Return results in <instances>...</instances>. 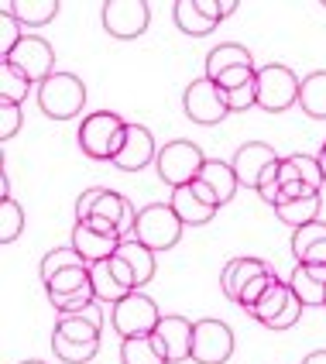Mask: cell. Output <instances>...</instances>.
<instances>
[{
  "label": "cell",
  "instance_id": "obj_1",
  "mask_svg": "<svg viewBox=\"0 0 326 364\" xmlns=\"http://www.w3.org/2000/svg\"><path fill=\"white\" fill-rule=\"evenodd\" d=\"M100 326L103 316L97 313V306L89 313L59 316L52 330V354L62 364H89L100 350Z\"/></svg>",
  "mask_w": 326,
  "mask_h": 364
},
{
  "label": "cell",
  "instance_id": "obj_2",
  "mask_svg": "<svg viewBox=\"0 0 326 364\" xmlns=\"http://www.w3.org/2000/svg\"><path fill=\"white\" fill-rule=\"evenodd\" d=\"M127 124L114 110H97L80 121V148L86 159L93 162H114L121 155L124 138H127Z\"/></svg>",
  "mask_w": 326,
  "mask_h": 364
},
{
  "label": "cell",
  "instance_id": "obj_3",
  "mask_svg": "<svg viewBox=\"0 0 326 364\" xmlns=\"http://www.w3.org/2000/svg\"><path fill=\"white\" fill-rule=\"evenodd\" d=\"M89 217H100V220L114 223L117 234H121V241H131V237H134L138 210H134V203L127 200L124 193L103 189V186L86 189L80 200H76V220H89Z\"/></svg>",
  "mask_w": 326,
  "mask_h": 364
},
{
  "label": "cell",
  "instance_id": "obj_4",
  "mask_svg": "<svg viewBox=\"0 0 326 364\" xmlns=\"http://www.w3.org/2000/svg\"><path fill=\"white\" fill-rule=\"evenodd\" d=\"M183 230H185V223L179 220V213L168 203H148V206L138 210L134 241H141L155 255H162V251H172L175 244L183 241Z\"/></svg>",
  "mask_w": 326,
  "mask_h": 364
},
{
  "label": "cell",
  "instance_id": "obj_5",
  "mask_svg": "<svg viewBox=\"0 0 326 364\" xmlns=\"http://www.w3.org/2000/svg\"><path fill=\"white\" fill-rule=\"evenodd\" d=\"M38 107L48 121H72L86 107V86L76 73H55L38 86Z\"/></svg>",
  "mask_w": 326,
  "mask_h": 364
},
{
  "label": "cell",
  "instance_id": "obj_6",
  "mask_svg": "<svg viewBox=\"0 0 326 364\" xmlns=\"http://www.w3.org/2000/svg\"><path fill=\"white\" fill-rule=\"evenodd\" d=\"M206 165V155L200 144L192 141H168L165 148H158V159H155V168H158V179L168 182L172 189L179 186H189V182L200 179Z\"/></svg>",
  "mask_w": 326,
  "mask_h": 364
},
{
  "label": "cell",
  "instance_id": "obj_7",
  "mask_svg": "<svg viewBox=\"0 0 326 364\" xmlns=\"http://www.w3.org/2000/svg\"><path fill=\"white\" fill-rule=\"evenodd\" d=\"M303 80H295V73L282 62H268L258 69V107L265 114H282L288 107L299 103Z\"/></svg>",
  "mask_w": 326,
  "mask_h": 364
},
{
  "label": "cell",
  "instance_id": "obj_8",
  "mask_svg": "<svg viewBox=\"0 0 326 364\" xmlns=\"http://www.w3.org/2000/svg\"><path fill=\"white\" fill-rule=\"evenodd\" d=\"M158 303L144 292H131L127 299H121L117 306H110V326L117 330V337L127 341V337H148L158 330Z\"/></svg>",
  "mask_w": 326,
  "mask_h": 364
},
{
  "label": "cell",
  "instance_id": "obj_9",
  "mask_svg": "<svg viewBox=\"0 0 326 364\" xmlns=\"http://www.w3.org/2000/svg\"><path fill=\"white\" fill-rule=\"evenodd\" d=\"M183 110H185V117L192 124H200V127H217V124L227 121V114H230L227 93L213 80H206V76H200V80H192L185 86Z\"/></svg>",
  "mask_w": 326,
  "mask_h": 364
},
{
  "label": "cell",
  "instance_id": "obj_10",
  "mask_svg": "<svg viewBox=\"0 0 326 364\" xmlns=\"http://www.w3.org/2000/svg\"><path fill=\"white\" fill-rule=\"evenodd\" d=\"M100 21L110 38H141L151 24V4H144V0H107L100 7Z\"/></svg>",
  "mask_w": 326,
  "mask_h": 364
},
{
  "label": "cell",
  "instance_id": "obj_11",
  "mask_svg": "<svg viewBox=\"0 0 326 364\" xmlns=\"http://www.w3.org/2000/svg\"><path fill=\"white\" fill-rule=\"evenodd\" d=\"M72 247L86 264L103 262V258H114L117 247H121V234L114 223L100 220V217H89V220H76L72 227Z\"/></svg>",
  "mask_w": 326,
  "mask_h": 364
},
{
  "label": "cell",
  "instance_id": "obj_12",
  "mask_svg": "<svg viewBox=\"0 0 326 364\" xmlns=\"http://www.w3.org/2000/svg\"><path fill=\"white\" fill-rule=\"evenodd\" d=\"M89 282H93V292H97V303H107V306H117L121 299H127L131 292H138L134 272H131L127 262L117 258V255L89 264Z\"/></svg>",
  "mask_w": 326,
  "mask_h": 364
},
{
  "label": "cell",
  "instance_id": "obj_13",
  "mask_svg": "<svg viewBox=\"0 0 326 364\" xmlns=\"http://www.w3.org/2000/svg\"><path fill=\"white\" fill-rule=\"evenodd\" d=\"M234 330L224 323V320H196L192 326V361L196 364H227L234 358Z\"/></svg>",
  "mask_w": 326,
  "mask_h": 364
},
{
  "label": "cell",
  "instance_id": "obj_14",
  "mask_svg": "<svg viewBox=\"0 0 326 364\" xmlns=\"http://www.w3.org/2000/svg\"><path fill=\"white\" fill-rule=\"evenodd\" d=\"M168 206L179 213V220H183L185 227H203V223H210L217 217L220 200H217V193H213L203 179H196V182H189V186L172 189Z\"/></svg>",
  "mask_w": 326,
  "mask_h": 364
},
{
  "label": "cell",
  "instance_id": "obj_15",
  "mask_svg": "<svg viewBox=\"0 0 326 364\" xmlns=\"http://www.w3.org/2000/svg\"><path fill=\"white\" fill-rule=\"evenodd\" d=\"M278 151L265 141H247L241 144L237 151H234V159H230V168H234V176L237 182L244 186V189H258V182L265 179V172L271 165H278Z\"/></svg>",
  "mask_w": 326,
  "mask_h": 364
},
{
  "label": "cell",
  "instance_id": "obj_16",
  "mask_svg": "<svg viewBox=\"0 0 326 364\" xmlns=\"http://www.w3.org/2000/svg\"><path fill=\"white\" fill-rule=\"evenodd\" d=\"M7 62H14L35 86H41L48 76H55V52H52V45L45 38H38V35H24L21 45L14 48V55Z\"/></svg>",
  "mask_w": 326,
  "mask_h": 364
},
{
  "label": "cell",
  "instance_id": "obj_17",
  "mask_svg": "<svg viewBox=\"0 0 326 364\" xmlns=\"http://www.w3.org/2000/svg\"><path fill=\"white\" fill-rule=\"evenodd\" d=\"M192 320H185L179 313H165L162 320H158V330H155V337H158V344L165 350V361L168 364H185L192 361Z\"/></svg>",
  "mask_w": 326,
  "mask_h": 364
},
{
  "label": "cell",
  "instance_id": "obj_18",
  "mask_svg": "<svg viewBox=\"0 0 326 364\" xmlns=\"http://www.w3.org/2000/svg\"><path fill=\"white\" fill-rule=\"evenodd\" d=\"M155 159H158V151H155L151 131L144 124H127V138H124V148H121V155L114 159V165L121 172H141Z\"/></svg>",
  "mask_w": 326,
  "mask_h": 364
},
{
  "label": "cell",
  "instance_id": "obj_19",
  "mask_svg": "<svg viewBox=\"0 0 326 364\" xmlns=\"http://www.w3.org/2000/svg\"><path fill=\"white\" fill-rule=\"evenodd\" d=\"M288 289L303 306H326V264H295Z\"/></svg>",
  "mask_w": 326,
  "mask_h": 364
},
{
  "label": "cell",
  "instance_id": "obj_20",
  "mask_svg": "<svg viewBox=\"0 0 326 364\" xmlns=\"http://www.w3.org/2000/svg\"><path fill=\"white\" fill-rule=\"evenodd\" d=\"M268 272H275V268H271L265 258H251V255H244V258H230L227 268H224V275H220L224 296L230 299V303H237V299H241V289H244L251 279L268 275Z\"/></svg>",
  "mask_w": 326,
  "mask_h": 364
},
{
  "label": "cell",
  "instance_id": "obj_21",
  "mask_svg": "<svg viewBox=\"0 0 326 364\" xmlns=\"http://www.w3.org/2000/svg\"><path fill=\"white\" fill-rule=\"evenodd\" d=\"M292 255L295 264H326V223H306L292 230Z\"/></svg>",
  "mask_w": 326,
  "mask_h": 364
},
{
  "label": "cell",
  "instance_id": "obj_22",
  "mask_svg": "<svg viewBox=\"0 0 326 364\" xmlns=\"http://www.w3.org/2000/svg\"><path fill=\"white\" fill-rule=\"evenodd\" d=\"M117 258H124L127 262V268L134 272V282H138V292H141L144 285L155 279V272H158V255L151 251V247H144L141 241H121V247H117Z\"/></svg>",
  "mask_w": 326,
  "mask_h": 364
},
{
  "label": "cell",
  "instance_id": "obj_23",
  "mask_svg": "<svg viewBox=\"0 0 326 364\" xmlns=\"http://www.w3.org/2000/svg\"><path fill=\"white\" fill-rule=\"evenodd\" d=\"M320 193H313V196H295V200H282L275 206V217L292 227V230H299V227H306V223H316L320 220Z\"/></svg>",
  "mask_w": 326,
  "mask_h": 364
},
{
  "label": "cell",
  "instance_id": "obj_24",
  "mask_svg": "<svg viewBox=\"0 0 326 364\" xmlns=\"http://www.w3.org/2000/svg\"><path fill=\"white\" fill-rule=\"evenodd\" d=\"M237 65H254L251 59V52H247L244 45H237V41H224V45H217L210 55H206V80H217V76H224L227 69H237Z\"/></svg>",
  "mask_w": 326,
  "mask_h": 364
},
{
  "label": "cell",
  "instance_id": "obj_25",
  "mask_svg": "<svg viewBox=\"0 0 326 364\" xmlns=\"http://www.w3.org/2000/svg\"><path fill=\"white\" fill-rule=\"evenodd\" d=\"M288 299H292V289H288V282H282V279L275 275V279H271V285L265 289V296H261V299L254 303V309H251L247 316L268 326V323H271V320H275V316H278V313H282V309L288 306Z\"/></svg>",
  "mask_w": 326,
  "mask_h": 364
},
{
  "label": "cell",
  "instance_id": "obj_26",
  "mask_svg": "<svg viewBox=\"0 0 326 364\" xmlns=\"http://www.w3.org/2000/svg\"><path fill=\"white\" fill-rule=\"evenodd\" d=\"M200 179H203L213 193H217L220 206L234 200V193H237V186H241V182H237V176H234V168H230V162H220V159H206Z\"/></svg>",
  "mask_w": 326,
  "mask_h": 364
},
{
  "label": "cell",
  "instance_id": "obj_27",
  "mask_svg": "<svg viewBox=\"0 0 326 364\" xmlns=\"http://www.w3.org/2000/svg\"><path fill=\"white\" fill-rule=\"evenodd\" d=\"M121 364H168V361H165V350L158 344V337L148 333V337H127V341H121Z\"/></svg>",
  "mask_w": 326,
  "mask_h": 364
},
{
  "label": "cell",
  "instance_id": "obj_28",
  "mask_svg": "<svg viewBox=\"0 0 326 364\" xmlns=\"http://www.w3.org/2000/svg\"><path fill=\"white\" fill-rule=\"evenodd\" d=\"M172 18L179 24V31H185L189 38H203V35H213V28H217V21H210L196 7V0H175L172 4Z\"/></svg>",
  "mask_w": 326,
  "mask_h": 364
},
{
  "label": "cell",
  "instance_id": "obj_29",
  "mask_svg": "<svg viewBox=\"0 0 326 364\" xmlns=\"http://www.w3.org/2000/svg\"><path fill=\"white\" fill-rule=\"evenodd\" d=\"M4 7L28 28H41L59 14V0H7Z\"/></svg>",
  "mask_w": 326,
  "mask_h": 364
},
{
  "label": "cell",
  "instance_id": "obj_30",
  "mask_svg": "<svg viewBox=\"0 0 326 364\" xmlns=\"http://www.w3.org/2000/svg\"><path fill=\"white\" fill-rule=\"evenodd\" d=\"M299 107L313 121H326V69L323 73H309L299 90Z\"/></svg>",
  "mask_w": 326,
  "mask_h": 364
},
{
  "label": "cell",
  "instance_id": "obj_31",
  "mask_svg": "<svg viewBox=\"0 0 326 364\" xmlns=\"http://www.w3.org/2000/svg\"><path fill=\"white\" fill-rule=\"evenodd\" d=\"M45 292L48 296H82V292H93V282H89V264H80V268H65L55 279L45 282Z\"/></svg>",
  "mask_w": 326,
  "mask_h": 364
},
{
  "label": "cell",
  "instance_id": "obj_32",
  "mask_svg": "<svg viewBox=\"0 0 326 364\" xmlns=\"http://www.w3.org/2000/svg\"><path fill=\"white\" fill-rule=\"evenodd\" d=\"M31 86H35V82L28 80L14 62H7V59L0 62V100L24 103V97L31 93Z\"/></svg>",
  "mask_w": 326,
  "mask_h": 364
},
{
  "label": "cell",
  "instance_id": "obj_33",
  "mask_svg": "<svg viewBox=\"0 0 326 364\" xmlns=\"http://www.w3.org/2000/svg\"><path fill=\"white\" fill-rule=\"evenodd\" d=\"M286 165L292 168V176H295V179L306 182L309 189H316V193L323 189L326 179H323V165H320V155H303V151H299V155H288Z\"/></svg>",
  "mask_w": 326,
  "mask_h": 364
},
{
  "label": "cell",
  "instance_id": "obj_34",
  "mask_svg": "<svg viewBox=\"0 0 326 364\" xmlns=\"http://www.w3.org/2000/svg\"><path fill=\"white\" fill-rule=\"evenodd\" d=\"M80 264H86L76 255V247H52L45 258H41V282H48V279H55L59 272H65V268H80Z\"/></svg>",
  "mask_w": 326,
  "mask_h": 364
},
{
  "label": "cell",
  "instance_id": "obj_35",
  "mask_svg": "<svg viewBox=\"0 0 326 364\" xmlns=\"http://www.w3.org/2000/svg\"><path fill=\"white\" fill-rule=\"evenodd\" d=\"M21 234H24V210H21V203L4 200L0 203V241L11 244Z\"/></svg>",
  "mask_w": 326,
  "mask_h": 364
},
{
  "label": "cell",
  "instance_id": "obj_36",
  "mask_svg": "<svg viewBox=\"0 0 326 364\" xmlns=\"http://www.w3.org/2000/svg\"><path fill=\"white\" fill-rule=\"evenodd\" d=\"M21 38H24V35H21V21L4 7V11H0V62L14 55V48L21 45Z\"/></svg>",
  "mask_w": 326,
  "mask_h": 364
},
{
  "label": "cell",
  "instance_id": "obj_37",
  "mask_svg": "<svg viewBox=\"0 0 326 364\" xmlns=\"http://www.w3.org/2000/svg\"><path fill=\"white\" fill-rule=\"evenodd\" d=\"M21 124H24V110H21V103L0 100V141H11V138L21 131Z\"/></svg>",
  "mask_w": 326,
  "mask_h": 364
},
{
  "label": "cell",
  "instance_id": "obj_38",
  "mask_svg": "<svg viewBox=\"0 0 326 364\" xmlns=\"http://www.w3.org/2000/svg\"><path fill=\"white\" fill-rule=\"evenodd\" d=\"M271 279H275V272H268V275H258V279H251V282L241 289V299H237V306L244 309V313H251L254 309V303L265 296V289L271 285Z\"/></svg>",
  "mask_w": 326,
  "mask_h": 364
},
{
  "label": "cell",
  "instance_id": "obj_39",
  "mask_svg": "<svg viewBox=\"0 0 326 364\" xmlns=\"http://www.w3.org/2000/svg\"><path fill=\"white\" fill-rule=\"evenodd\" d=\"M258 80V69L254 65H237V69H227L224 76H217V86L224 90V93H230V90H237V86H244V82H254Z\"/></svg>",
  "mask_w": 326,
  "mask_h": 364
},
{
  "label": "cell",
  "instance_id": "obj_40",
  "mask_svg": "<svg viewBox=\"0 0 326 364\" xmlns=\"http://www.w3.org/2000/svg\"><path fill=\"white\" fill-rule=\"evenodd\" d=\"M303 309H306V306L292 296L286 309H282V313H278V316L268 323V330H288V326H295V323H299V316H303Z\"/></svg>",
  "mask_w": 326,
  "mask_h": 364
},
{
  "label": "cell",
  "instance_id": "obj_41",
  "mask_svg": "<svg viewBox=\"0 0 326 364\" xmlns=\"http://www.w3.org/2000/svg\"><path fill=\"white\" fill-rule=\"evenodd\" d=\"M303 364H326V350H313V354H306Z\"/></svg>",
  "mask_w": 326,
  "mask_h": 364
},
{
  "label": "cell",
  "instance_id": "obj_42",
  "mask_svg": "<svg viewBox=\"0 0 326 364\" xmlns=\"http://www.w3.org/2000/svg\"><path fill=\"white\" fill-rule=\"evenodd\" d=\"M0 193H4V200H11V179H7V176L0 179Z\"/></svg>",
  "mask_w": 326,
  "mask_h": 364
},
{
  "label": "cell",
  "instance_id": "obj_43",
  "mask_svg": "<svg viewBox=\"0 0 326 364\" xmlns=\"http://www.w3.org/2000/svg\"><path fill=\"white\" fill-rule=\"evenodd\" d=\"M320 165H323V179H326V141H323V148H320Z\"/></svg>",
  "mask_w": 326,
  "mask_h": 364
},
{
  "label": "cell",
  "instance_id": "obj_44",
  "mask_svg": "<svg viewBox=\"0 0 326 364\" xmlns=\"http://www.w3.org/2000/svg\"><path fill=\"white\" fill-rule=\"evenodd\" d=\"M21 364H45V361H21Z\"/></svg>",
  "mask_w": 326,
  "mask_h": 364
}]
</instances>
